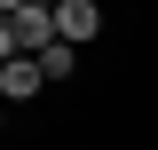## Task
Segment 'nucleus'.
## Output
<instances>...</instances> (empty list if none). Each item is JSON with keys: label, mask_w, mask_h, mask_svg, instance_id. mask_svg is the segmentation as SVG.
<instances>
[{"label": "nucleus", "mask_w": 158, "mask_h": 150, "mask_svg": "<svg viewBox=\"0 0 158 150\" xmlns=\"http://www.w3.org/2000/svg\"><path fill=\"white\" fill-rule=\"evenodd\" d=\"M95 32H103V8L95 0H56V40L79 48V40H95Z\"/></svg>", "instance_id": "obj_1"}, {"label": "nucleus", "mask_w": 158, "mask_h": 150, "mask_svg": "<svg viewBox=\"0 0 158 150\" xmlns=\"http://www.w3.org/2000/svg\"><path fill=\"white\" fill-rule=\"evenodd\" d=\"M40 87H48V79H40V63H32V56H16V63H0V103H32Z\"/></svg>", "instance_id": "obj_2"}, {"label": "nucleus", "mask_w": 158, "mask_h": 150, "mask_svg": "<svg viewBox=\"0 0 158 150\" xmlns=\"http://www.w3.org/2000/svg\"><path fill=\"white\" fill-rule=\"evenodd\" d=\"M48 40H56V8H16V48L24 56H40Z\"/></svg>", "instance_id": "obj_3"}, {"label": "nucleus", "mask_w": 158, "mask_h": 150, "mask_svg": "<svg viewBox=\"0 0 158 150\" xmlns=\"http://www.w3.org/2000/svg\"><path fill=\"white\" fill-rule=\"evenodd\" d=\"M32 63H40V79H71V71H79V48H71V40H48Z\"/></svg>", "instance_id": "obj_4"}, {"label": "nucleus", "mask_w": 158, "mask_h": 150, "mask_svg": "<svg viewBox=\"0 0 158 150\" xmlns=\"http://www.w3.org/2000/svg\"><path fill=\"white\" fill-rule=\"evenodd\" d=\"M24 48H16V16H0V63H16Z\"/></svg>", "instance_id": "obj_5"}, {"label": "nucleus", "mask_w": 158, "mask_h": 150, "mask_svg": "<svg viewBox=\"0 0 158 150\" xmlns=\"http://www.w3.org/2000/svg\"><path fill=\"white\" fill-rule=\"evenodd\" d=\"M0 127H8V103H0Z\"/></svg>", "instance_id": "obj_6"}]
</instances>
